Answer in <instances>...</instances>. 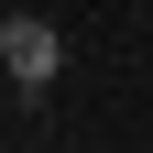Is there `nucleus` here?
Listing matches in <instances>:
<instances>
[{
  "mask_svg": "<svg viewBox=\"0 0 153 153\" xmlns=\"http://www.w3.org/2000/svg\"><path fill=\"white\" fill-rule=\"evenodd\" d=\"M0 66H11V88H22V99H44V88H55L66 44H55V22H44V11H11V22H0Z\"/></svg>",
  "mask_w": 153,
  "mask_h": 153,
  "instance_id": "nucleus-1",
  "label": "nucleus"
}]
</instances>
